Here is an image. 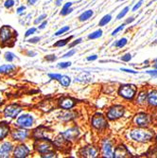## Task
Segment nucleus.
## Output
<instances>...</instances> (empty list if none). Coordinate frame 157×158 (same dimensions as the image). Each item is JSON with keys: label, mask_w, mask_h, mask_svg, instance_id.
I'll return each instance as SVG.
<instances>
[{"label": "nucleus", "mask_w": 157, "mask_h": 158, "mask_svg": "<svg viewBox=\"0 0 157 158\" xmlns=\"http://www.w3.org/2000/svg\"><path fill=\"white\" fill-rule=\"evenodd\" d=\"M13 5H14V1H13V0H7V1L5 2V4H4V6H5L7 9L11 8Z\"/></svg>", "instance_id": "nucleus-36"}, {"label": "nucleus", "mask_w": 157, "mask_h": 158, "mask_svg": "<svg viewBox=\"0 0 157 158\" xmlns=\"http://www.w3.org/2000/svg\"><path fill=\"white\" fill-rule=\"evenodd\" d=\"M56 155H55V153L54 152H48V153H45L44 155H43V157H55Z\"/></svg>", "instance_id": "nucleus-47"}, {"label": "nucleus", "mask_w": 157, "mask_h": 158, "mask_svg": "<svg viewBox=\"0 0 157 158\" xmlns=\"http://www.w3.org/2000/svg\"><path fill=\"white\" fill-rule=\"evenodd\" d=\"M0 102H1V97H0Z\"/></svg>", "instance_id": "nucleus-56"}, {"label": "nucleus", "mask_w": 157, "mask_h": 158, "mask_svg": "<svg viewBox=\"0 0 157 158\" xmlns=\"http://www.w3.org/2000/svg\"><path fill=\"white\" fill-rule=\"evenodd\" d=\"M13 34H16L12 28L9 26H3L0 28V42L4 44V43L10 40L13 36Z\"/></svg>", "instance_id": "nucleus-4"}, {"label": "nucleus", "mask_w": 157, "mask_h": 158, "mask_svg": "<svg viewBox=\"0 0 157 158\" xmlns=\"http://www.w3.org/2000/svg\"><path fill=\"white\" fill-rule=\"evenodd\" d=\"M46 60L47 61H50V62H54L56 60V56L55 55H49L46 57Z\"/></svg>", "instance_id": "nucleus-42"}, {"label": "nucleus", "mask_w": 157, "mask_h": 158, "mask_svg": "<svg viewBox=\"0 0 157 158\" xmlns=\"http://www.w3.org/2000/svg\"><path fill=\"white\" fill-rule=\"evenodd\" d=\"M34 147L37 150V152H39L42 154H45V153L51 152L53 148L49 139H45V138L37 139L34 144Z\"/></svg>", "instance_id": "nucleus-2"}, {"label": "nucleus", "mask_w": 157, "mask_h": 158, "mask_svg": "<svg viewBox=\"0 0 157 158\" xmlns=\"http://www.w3.org/2000/svg\"><path fill=\"white\" fill-rule=\"evenodd\" d=\"M102 152H103V155L105 157H108V158L114 157L112 143L108 139H105L102 143Z\"/></svg>", "instance_id": "nucleus-10"}, {"label": "nucleus", "mask_w": 157, "mask_h": 158, "mask_svg": "<svg viewBox=\"0 0 157 158\" xmlns=\"http://www.w3.org/2000/svg\"><path fill=\"white\" fill-rule=\"evenodd\" d=\"M156 24H157V21H156Z\"/></svg>", "instance_id": "nucleus-58"}, {"label": "nucleus", "mask_w": 157, "mask_h": 158, "mask_svg": "<svg viewBox=\"0 0 157 158\" xmlns=\"http://www.w3.org/2000/svg\"><path fill=\"white\" fill-rule=\"evenodd\" d=\"M79 135V132L77 129H70V130L66 131L65 133H64L62 135L64 136V139H67V140H73L75 139Z\"/></svg>", "instance_id": "nucleus-17"}, {"label": "nucleus", "mask_w": 157, "mask_h": 158, "mask_svg": "<svg viewBox=\"0 0 157 158\" xmlns=\"http://www.w3.org/2000/svg\"><path fill=\"white\" fill-rule=\"evenodd\" d=\"M124 26H125V24H123V25H121L120 27H117V28H116V30H115V31H113L112 35H113V36H115V35H116V34H117L118 32H119L120 31H122V30H123V28H124Z\"/></svg>", "instance_id": "nucleus-37"}, {"label": "nucleus", "mask_w": 157, "mask_h": 158, "mask_svg": "<svg viewBox=\"0 0 157 158\" xmlns=\"http://www.w3.org/2000/svg\"><path fill=\"white\" fill-rule=\"evenodd\" d=\"M146 99H147V94L146 92H141L138 97H137V102L139 104H144L145 102H146Z\"/></svg>", "instance_id": "nucleus-25"}, {"label": "nucleus", "mask_w": 157, "mask_h": 158, "mask_svg": "<svg viewBox=\"0 0 157 158\" xmlns=\"http://www.w3.org/2000/svg\"><path fill=\"white\" fill-rule=\"evenodd\" d=\"M121 71H124V72H127V73L136 74V71H134V70H132V69H125V68H121Z\"/></svg>", "instance_id": "nucleus-45"}, {"label": "nucleus", "mask_w": 157, "mask_h": 158, "mask_svg": "<svg viewBox=\"0 0 157 158\" xmlns=\"http://www.w3.org/2000/svg\"><path fill=\"white\" fill-rule=\"evenodd\" d=\"M9 130H10V127L7 122L0 123V140L7 136V135L9 134Z\"/></svg>", "instance_id": "nucleus-18"}, {"label": "nucleus", "mask_w": 157, "mask_h": 158, "mask_svg": "<svg viewBox=\"0 0 157 158\" xmlns=\"http://www.w3.org/2000/svg\"><path fill=\"white\" fill-rule=\"evenodd\" d=\"M153 67L157 69V59H156V60H154V64H153Z\"/></svg>", "instance_id": "nucleus-54"}, {"label": "nucleus", "mask_w": 157, "mask_h": 158, "mask_svg": "<svg viewBox=\"0 0 157 158\" xmlns=\"http://www.w3.org/2000/svg\"><path fill=\"white\" fill-rule=\"evenodd\" d=\"M14 69H15V66L11 65V64L2 65V66H0V73H9Z\"/></svg>", "instance_id": "nucleus-21"}, {"label": "nucleus", "mask_w": 157, "mask_h": 158, "mask_svg": "<svg viewBox=\"0 0 157 158\" xmlns=\"http://www.w3.org/2000/svg\"><path fill=\"white\" fill-rule=\"evenodd\" d=\"M71 6H72V3H70V2L66 3V4L64 6V8L62 9V11H61V14H62V15H66V14L70 13L71 11L73 10L72 9L70 8Z\"/></svg>", "instance_id": "nucleus-24"}, {"label": "nucleus", "mask_w": 157, "mask_h": 158, "mask_svg": "<svg viewBox=\"0 0 157 158\" xmlns=\"http://www.w3.org/2000/svg\"><path fill=\"white\" fill-rule=\"evenodd\" d=\"M127 153V150L124 146H119L116 149L114 152V157H125V154Z\"/></svg>", "instance_id": "nucleus-20"}, {"label": "nucleus", "mask_w": 157, "mask_h": 158, "mask_svg": "<svg viewBox=\"0 0 157 158\" xmlns=\"http://www.w3.org/2000/svg\"><path fill=\"white\" fill-rule=\"evenodd\" d=\"M135 92H136V88L134 85L125 84V85H121V87L119 88V91H118V94L127 99H131L134 97Z\"/></svg>", "instance_id": "nucleus-3"}, {"label": "nucleus", "mask_w": 157, "mask_h": 158, "mask_svg": "<svg viewBox=\"0 0 157 158\" xmlns=\"http://www.w3.org/2000/svg\"><path fill=\"white\" fill-rule=\"evenodd\" d=\"M97 55H93V56L88 57V58H87V61H95V60H97Z\"/></svg>", "instance_id": "nucleus-51"}, {"label": "nucleus", "mask_w": 157, "mask_h": 158, "mask_svg": "<svg viewBox=\"0 0 157 158\" xmlns=\"http://www.w3.org/2000/svg\"><path fill=\"white\" fill-rule=\"evenodd\" d=\"M58 81H60V83L63 85V86H68L69 84H70V82H71V80H70V78L69 77H67V76H63V75H61L60 76V78L58 79Z\"/></svg>", "instance_id": "nucleus-23"}, {"label": "nucleus", "mask_w": 157, "mask_h": 158, "mask_svg": "<svg viewBox=\"0 0 157 158\" xmlns=\"http://www.w3.org/2000/svg\"><path fill=\"white\" fill-rule=\"evenodd\" d=\"M134 123L140 127H145L150 123V118L145 113H139L134 118Z\"/></svg>", "instance_id": "nucleus-9"}, {"label": "nucleus", "mask_w": 157, "mask_h": 158, "mask_svg": "<svg viewBox=\"0 0 157 158\" xmlns=\"http://www.w3.org/2000/svg\"><path fill=\"white\" fill-rule=\"evenodd\" d=\"M81 42V39H78L77 41H75V42H73V43H71V44L69 45V48H73V47H75L76 45L80 44Z\"/></svg>", "instance_id": "nucleus-44"}, {"label": "nucleus", "mask_w": 157, "mask_h": 158, "mask_svg": "<svg viewBox=\"0 0 157 158\" xmlns=\"http://www.w3.org/2000/svg\"><path fill=\"white\" fill-rule=\"evenodd\" d=\"M147 73L151 75L152 78H157V69L156 70H148Z\"/></svg>", "instance_id": "nucleus-40"}, {"label": "nucleus", "mask_w": 157, "mask_h": 158, "mask_svg": "<svg viewBox=\"0 0 157 158\" xmlns=\"http://www.w3.org/2000/svg\"><path fill=\"white\" fill-rule=\"evenodd\" d=\"M28 153H30V149L25 145H19L14 150V156L18 158L27 157Z\"/></svg>", "instance_id": "nucleus-11"}, {"label": "nucleus", "mask_w": 157, "mask_h": 158, "mask_svg": "<svg viewBox=\"0 0 157 158\" xmlns=\"http://www.w3.org/2000/svg\"><path fill=\"white\" fill-rule=\"evenodd\" d=\"M129 10H130V8H129V7H126V8H124V9H123V10H122V11H121V12L118 14L117 18L119 20V19H121L122 17H124V16L126 15V14H127V12L129 11Z\"/></svg>", "instance_id": "nucleus-32"}, {"label": "nucleus", "mask_w": 157, "mask_h": 158, "mask_svg": "<svg viewBox=\"0 0 157 158\" xmlns=\"http://www.w3.org/2000/svg\"><path fill=\"white\" fill-rule=\"evenodd\" d=\"M67 31H69V27H64L63 28H61L60 31H58L56 33H55V36H60L62 34H64V32H66Z\"/></svg>", "instance_id": "nucleus-33"}, {"label": "nucleus", "mask_w": 157, "mask_h": 158, "mask_svg": "<svg viewBox=\"0 0 157 158\" xmlns=\"http://www.w3.org/2000/svg\"><path fill=\"white\" fill-rule=\"evenodd\" d=\"M17 125L23 128H30L33 125V118L31 114H22L17 118Z\"/></svg>", "instance_id": "nucleus-8"}, {"label": "nucleus", "mask_w": 157, "mask_h": 158, "mask_svg": "<svg viewBox=\"0 0 157 158\" xmlns=\"http://www.w3.org/2000/svg\"><path fill=\"white\" fill-rule=\"evenodd\" d=\"M134 20V17H130V19H128L127 21H126V23L125 24H128V23H131V22H133Z\"/></svg>", "instance_id": "nucleus-53"}, {"label": "nucleus", "mask_w": 157, "mask_h": 158, "mask_svg": "<svg viewBox=\"0 0 157 158\" xmlns=\"http://www.w3.org/2000/svg\"><path fill=\"white\" fill-rule=\"evenodd\" d=\"M148 102L151 105L157 106V91H151L148 95Z\"/></svg>", "instance_id": "nucleus-19"}, {"label": "nucleus", "mask_w": 157, "mask_h": 158, "mask_svg": "<svg viewBox=\"0 0 157 158\" xmlns=\"http://www.w3.org/2000/svg\"><path fill=\"white\" fill-rule=\"evenodd\" d=\"M101 36H102V31H101V30H98V31L93 32L92 34H90V35L88 36V38L93 40V39H97V38L101 37Z\"/></svg>", "instance_id": "nucleus-28"}, {"label": "nucleus", "mask_w": 157, "mask_h": 158, "mask_svg": "<svg viewBox=\"0 0 157 158\" xmlns=\"http://www.w3.org/2000/svg\"><path fill=\"white\" fill-rule=\"evenodd\" d=\"M92 125L96 129H103L107 126V120L101 114H96L92 118Z\"/></svg>", "instance_id": "nucleus-6"}, {"label": "nucleus", "mask_w": 157, "mask_h": 158, "mask_svg": "<svg viewBox=\"0 0 157 158\" xmlns=\"http://www.w3.org/2000/svg\"><path fill=\"white\" fill-rule=\"evenodd\" d=\"M22 111V108L17 105V104H11L9 105L6 109H5V117L6 118H14L18 116V114Z\"/></svg>", "instance_id": "nucleus-7"}, {"label": "nucleus", "mask_w": 157, "mask_h": 158, "mask_svg": "<svg viewBox=\"0 0 157 158\" xmlns=\"http://www.w3.org/2000/svg\"><path fill=\"white\" fill-rule=\"evenodd\" d=\"M47 24H48V21H44V22H43L41 24V26H39V30H43V28H45L46 26H47Z\"/></svg>", "instance_id": "nucleus-50"}, {"label": "nucleus", "mask_w": 157, "mask_h": 158, "mask_svg": "<svg viewBox=\"0 0 157 158\" xmlns=\"http://www.w3.org/2000/svg\"><path fill=\"white\" fill-rule=\"evenodd\" d=\"M74 105H75V102L70 98H63L60 99V106L63 109L69 110L72 107H74Z\"/></svg>", "instance_id": "nucleus-14"}, {"label": "nucleus", "mask_w": 157, "mask_h": 158, "mask_svg": "<svg viewBox=\"0 0 157 158\" xmlns=\"http://www.w3.org/2000/svg\"><path fill=\"white\" fill-rule=\"evenodd\" d=\"M111 19H112V16L110 15V14H107V15H105V16L101 20V22H99V26L102 27V26L107 25V24L111 21Z\"/></svg>", "instance_id": "nucleus-27"}, {"label": "nucleus", "mask_w": 157, "mask_h": 158, "mask_svg": "<svg viewBox=\"0 0 157 158\" xmlns=\"http://www.w3.org/2000/svg\"><path fill=\"white\" fill-rule=\"evenodd\" d=\"M61 74H49L48 77L51 78V79H55V80H58L60 78Z\"/></svg>", "instance_id": "nucleus-46"}, {"label": "nucleus", "mask_w": 157, "mask_h": 158, "mask_svg": "<svg viewBox=\"0 0 157 158\" xmlns=\"http://www.w3.org/2000/svg\"><path fill=\"white\" fill-rule=\"evenodd\" d=\"M81 154L85 157H96L97 155V151L95 147L88 146L81 150Z\"/></svg>", "instance_id": "nucleus-16"}, {"label": "nucleus", "mask_w": 157, "mask_h": 158, "mask_svg": "<svg viewBox=\"0 0 157 158\" xmlns=\"http://www.w3.org/2000/svg\"><path fill=\"white\" fill-rule=\"evenodd\" d=\"M93 10H86V11H84L81 15L80 16V21H86V20H88L92 15H93Z\"/></svg>", "instance_id": "nucleus-22"}, {"label": "nucleus", "mask_w": 157, "mask_h": 158, "mask_svg": "<svg viewBox=\"0 0 157 158\" xmlns=\"http://www.w3.org/2000/svg\"><path fill=\"white\" fill-rule=\"evenodd\" d=\"M14 58H15V56H14L13 53H11V52H6L5 53V59L8 62H12L14 60Z\"/></svg>", "instance_id": "nucleus-31"}, {"label": "nucleus", "mask_w": 157, "mask_h": 158, "mask_svg": "<svg viewBox=\"0 0 157 158\" xmlns=\"http://www.w3.org/2000/svg\"><path fill=\"white\" fill-rule=\"evenodd\" d=\"M38 41H40V37H34V38H31L28 40L30 43H37Z\"/></svg>", "instance_id": "nucleus-48"}, {"label": "nucleus", "mask_w": 157, "mask_h": 158, "mask_svg": "<svg viewBox=\"0 0 157 158\" xmlns=\"http://www.w3.org/2000/svg\"><path fill=\"white\" fill-rule=\"evenodd\" d=\"M60 118L64 120H68V119H71L74 118V114L73 113H63V114H61Z\"/></svg>", "instance_id": "nucleus-29"}, {"label": "nucleus", "mask_w": 157, "mask_h": 158, "mask_svg": "<svg viewBox=\"0 0 157 158\" xmlns=\"http://www.w3.org/2000/svg\"><path fill=\"white\" fill-rule=\"evenodd\" d=\"M36 31V28L35 27H32V28H30L28 31H27V32H26V34H25V36L26 37H28V36H31V34H33L34 32Z\"/></svg>", "instance_id": "nucleus-38"}, {"label": "nucleus", "mask_w": 157, "mask_h": 158, "mask_svg": "<svg viewBox=\"0 0 157 158\" xmlns=\"http://www.w3.org/2000/svg\"><path fill=\"white\" fill-rule=\"evenodd\" d=\"M70 65H71L70 62H65V63H60L58 64V67H60V68H66V67H69Z\"/></svg>", "instance_id": "nucleus-35"}, {"label": "nucleus", "mask_w": 157, "mask_h": 158, "mask_svg": "<svg viewBox=\"0 0 157 158\" xmlns=\"http://www.w3.org/2000/svg\"><path fill=\"white\" fill-rule=\"evenodd\" d=\"M152 136H153V133L151 131H146V130H142V129L134 130L131 133V137L138 142H147L151 140Z\"/></svg>", "instance_id": "nucleus-1"}, {"label": "nucleus", "mask_w": 157, "mask_h": 158, "mask_svg": "<svg viewBox=\"0 0 157 158\" xmlns=\"http://www.w3.org/2000/svg\"><path fill=\"white\" fill-rule=\"evenodd\" d=\"M25 10H26V7H25V6H21V7H19V8L17 9V13H18V14H21Z\"/></svg>", "instance_id": "nucleus-49"}, {"label": "nucleus", "mask_w": 157, "mask_h": 158, "mask_svg": "<svg viewBox=\"0 0 157 158\" xmlns=\"http://www.w3.org/2000/svg\"><path fill=\"white\" fill-rule=\"evenodd\" d=\"M75 52H76V51H75L74 49H73V50H70L69 52H67L66 54H64V55L63 57H64V58H67V57H70V56L74 55V54H75Z\"/></svg>", "instance_id": "nucleus-43"}, {"label": "nucleus", "mask_w": 157, "mask_h": 158, "mask_svg": "<svg viewBox=\"0 0 157 158\" xmlns=\"http://www.w3.org/2000/svg\"><path fill=\"white\" fill-rule=\"evenodd\" d=\"M46 17H47V14H42V15H40V16H39L35 21H34V23H35V24H38L39 22H41V21L44 20Z\"/></svg>", "instance_id": "nucleus-39"}, {"label": "nucleus", "mask_w": 157, "mask_h": 158, "mask_svg": "<svg viewBox=\"0 0 157 158\" xmlns=\"http://www.w3.org/2000/svg\"><path fill=\"white\" fill-rule=\"evenodd\" d=\"M12 135V138L14 140H19V141H22V140H25L27 135H28V131L27 130H15L14 132H12L11 134Z\"/></svg>", "instance_id": "nucleus-12"}, {"label": "nucleus", "mask_w": 157, "mask_h": 158, "mask_svg": "<svg viewBox=\"0 0 157 158\" xmlns=\"http://www.w3.org/2000/svg\"><path fill=\"white\" fill-rule=\"evenodd\" d=\"M120 1H123V0H120Z\"/></svg>", "instance_id": "nucleus-57"}, {"label": "nucleus", "mask_w": 157, "mask_h": 158, "mask_svg": "<svg viewBox=\"0 0 157 158\" xmlns=\"http://www.w3.org/2000/svg\"><path fill=\"white\" fill-rule=\"evenodd\" d=\"M123 114H124V107L120 105H116L109 110L107 114V118L111 120H115L121 118Z\"/></svg>", "instance_id": "nucleus-5"}, {"label": "nucleus", "mask_w": 157, "mask_h": 158, "mask_svg": "<svg viewBox=\"0 0 157 158\" xmlns=\"http://www.w3.org/2000/svg\"><path fill=\"white\" fill-rule=\"evenodd\" d=\"M132 59V55L130 53H128V54H125L124 56L121 57V60L124 61V62H130V60Z\"/></svg>", "instance_id": "nucleus-34"}, {"label": "nucleus", "mask_w": 157, "mask_h": 158, "mask_svg": "<svg viewBox=\"0 0 157 158\" xmlns=\"http://www.w3.org/2000/svg\"><path fill=\"white\" fill-rule=\"evenodd\" d=\"M127 39L126 38H122V39H120L119 41H118L117 43H116V47L117 48H122V47H124L126 44H127Z\"/></svg>", "instance_id": "nucleus-30"}, {"label": "nucleus", "mask_w": 157, "mask_h": 158, "mask_svg": "<svg viewBox=\"0 0 157 158\" xmlns=\"http://www.w3.org/2000/svg\"><path fill=\"white\" fill-rule=\"evenodd\" d=\"M142 4H143V0H140V1H139L137 4H135L134 7L133 8V11H135L136 10H138V9L142 6Z\"/></svg>", "instance_id": "nucleus-41"}, {"label": "nucleus", "mask_w": 157, "mask_h": 158, "mask_svg": "<svg viewBox=\"0 0 157 158\" xmlns=\"http://www.w3.org/2000/svg\"><path fill=\"white\" fill-rule=\"evenodd\" d=\"M34 137L36 139H41V138H45V139H49V136L48 135V129L44 127H40L34 131L33 134Z\"/></svg>", "instance_id": "nucleus-15"}, {"label": "nucleus", "mask_w": 157, "mask_h": 158, "mask_svg": "<svg viewBox=\"0 0 157 158\" xmlns=\"http://www.w3.org/2000/svg\"><path fill=\"white\" fill-rule=\"evenodd\" d=\"M61 2H63V0H57V1H56V4L59 6V5H61Z\"/></svg>", "instance_id": "nucleus-55"}, {"label": "nucleus", "mask_w": 157, "mask_h": 158, "mask_svg": "<svg viewBox=\"0 0 157 158\" xmlns=\"http://www.w3.org/2000/svg\"><path fill=\"white\" fill-rule=\"evenodd\" d=\"M37 1H38V0H27L28 4H31V5H33V4H35Z\"/></svg>", "instance_id": "nucleus-52"}, {"label": "nucleus", "mask_w": 157, "mask_h": 158, "mask_svg": "<svg viewBox=\"0 0 157 158\" xmlns=\"http://www.w3.org/2000/svg\"><path fill=\"white\" fill-rule=\"evenodd\" d=\"M12 150V145L10 142H4L0 144V156L2 157H8L10 152Z\"/></svg>", "instance_id": "nucleus-13"}, {"label": "nucleus", "mask_w": 157, "mask_h": 158, "mask_svg": "<svg viewBox=\"0 0 157 158\" xmlns=\"http://www.w3.org/2000/svg\"><path fill=\"white\" fill-rule=\"evenodd\" d=\"M72 38H73V36H70V37H68V38H66V39H64V40L58 41V42H57L54 46H55V47H64V46H65V45L67 44L68 41H70Z\"/></svg>", "instance_id": "nucleus-26"}]
</instances>
